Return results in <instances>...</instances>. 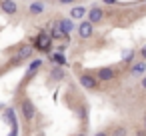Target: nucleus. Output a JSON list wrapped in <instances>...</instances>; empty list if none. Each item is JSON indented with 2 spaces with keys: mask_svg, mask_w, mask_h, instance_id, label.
<instances>
[{
  "mask_svg": "<svg viewBox=\"0 0 146 136\" xmlns=\"http://www.w3.org/2000/svg\"><path fill=\"white\" fill-rule=\"evenodd\" d=\"M50 46H52V36L42 30L36 36V40H34V48L36 50H42V52H50Z\"/></svg>",
  "mask_w": 146,
  "mask_h": 136,
  "instance_id": "f257e3e1",
  "label": "nucleus"
},
{
  "mask_svg": "<svg viewBox=\"0 0 146 136\" xmlns=\"http://www.w3.org/2000/svg\"><path fill=\"white\" fill-rule=\"evenodd\" d=\"M20 110H22V116H24V120H26V122H32V120H34V116H36V108H34V104H32L28 98H24V100H22Z\"/></svg>",
  "mask_w": 146,
  "mask_h": 136,
  "instance_id": "f03ea898",
  "label": "nucleus"
},
{
  "mask_svg": "<svg viewBox=\"0 0 146 136\" xmlns=\"http://www.w3.org/2000/svg\"><path fill=\"white\" fill-rule=\"evenodd\" d=\"M78 34H80V38H90L94 34V24L90 20H82L78 24Z\"/></svg>",
  "mask_w": 146,
  "mask_h": 136,
  "instance_id": "7ed1b4c3",
  "label": "nucleus"
},
{
  "mask_svg": "<svg viewBox=\"0 0 146 136\" xmlns=\"http://www.w3.org/2000/svg\"><path fill=\"white\" fill-rule=\"evenodd\" d=\"M78 80H80V84H82L86 90H94V88L98 86V78H94L92 74H86V72H84V74H80V76H78Z\"/></svg>",
  "mask_w": 146,
  "mask_h": 136,
  "instance_id": "20e7f679",
  "label": "nucleus"
},
{
  "mask_svg": "<svg viewBox=\"0 0 146 136\" xmlns=\"http://www.w3.org/2000/svg\"><path fill=\"white\" fill-rule=\"evenodd\" d=\"M32 52H34V46H30V44H22V46H20V50L16 52V56H14V60H16V62H22V60H28V58L32 56Z\"/></svg>",
  "mask_w": 146,
  "mask_h": 136,
  "instance_id": "39448f33",
  "label": "nucleus"
},
{
  "mask_svg": "<svg viewBox=\"0 0 146 136\" xmlns=\"http://www.w3.org/2000/svg\"><path fill=\"white\" fill-rule=\"evenodd\" d=\"M96 78H98V80H102V82H108V80L116 78V70H114L112 66H104V68H100V70H98Z\"/></svg>",
  "mask_w": 146,
  "mask_h": 136,
  "instance_id": "423d86ee",
  "label": "nucleus"
},
{
  "mask_svg": "<svg viewBox=\"0 0 146 136\" xmlns=\"http://www.w3.org/2000/svg\"><path fill=\"white\" fill-rule=\"evenodd\" d=\"M0 10L4 14H16L18 12V4L14 0H0Z\"/></svg>",
  "mask_w": 146,
  "mask_h": 136,
  "instance_id": "0eeeda50",
  "label": "nucleus"
},
{
  "mask_svg": "<svg viewBox=\"0 0 146 136\" xmlns=\"http://www.w3.org/2000/svg\"><path fill=\"white\" fill-rule=\"evenodd\" d=\"M102 18H104V10H102V8L94 6V8H90V10H88V20H90L92 24L102 22Z\"/></svg>",
  "mask_w": 146,
  "mask_h": 136,
  "instance_id": "6e6552de",
  "label": "nucleus"
},
{
  "mask_svg": "<svg viewBox=\"0 0 146 136\" xmlns=\"http://www.w3.org/2000/svg\"><path fill=\"white\" fill-rule=\"evenodd\" d=\"M4 116H6V120H8V122H10V126H12L10 134H18V122H16L14 108H6V110H4Z\"/></svg>",
  "mask_w": 146,
  "mask_h": 136,
  "instance_id": "1a4fd4ad",
  "label": "nucleus"
},
{
  "mask_svg": "<svg viewBox=\"0 0 146 136\" xmlns=\"http://www.w3.org/2000/svg\"><path fill=\"white\" fill-rule=\"evenodd\" d=\"M58 26H60V30H62L66 36H70V32L74 30V22H72V18H60V20H58Z\"/></svg>",
  "mask_w": 146,
  "mask_h": 136,
  "instance_id": "9d476101",
  "label": "nucleus"
},
{
  "mask_svg": "<svg viewBox=\"0 0 146 136\" xmlns=\"http://www.w3.org/2000/svg\"><path fill=\"white\" fill-rule=\"evenodd\" d=\"M84 14H86V8H84V6H74V8L70 10V18H72V20H82Z\"/></svg>",
  "mask_w": 146,
  "mask_h": 136,
  "instance_id": "9b49d317",
  "label": "nucleus"
},
{
  "mask_svg": "<svg viewBox=\"0 0 146 136\" xmlns=\"http://www.w3.org/2000/svg\"><path fill=\"white\" fill-rule=\"evenodd\" d=\"M130 72H132V76H142V74L146 72V62L142 60V62H136V64H132Z\"/></svg>",
  "mask_w": 146,
  "mask_h": 136,
  "instance_id": "f8f14e48",
  "label": "nucleus"
},
{
  "mask_svg": "<svg viewBox=\"0 0 146 136\" xmlns=\"http://www.w3.org/2000/svg\"><path fill=\"white\" fill-rule=\"evenodd\" d=\"M50 60L54 62V64H58V66H66L68 62H66V56L58 50V52H54V54H50Z\"/></svg>",
  "mask_w": 146,
  "mask_h": 136,
  "instance_id": "ddd939ff",
  "label": "nucleus"
},
{
  "mask_svg": "<svg viewBox=\"0 0 146 136\" xmlns=\"http://www.w3.org/2000/svg\"><path fill=\"white\" fill-rule=\"evenodd\" d=\"M28 10H30V14L38 16V14H42V12H44V4H42V2H32V4L28 6Z\"/></svg>",
  "mask_w": 146,
  "mask_h": 136,
  "instance_id": "4468645a",
  "label": "nucleus"
},
{
  "mask_svg": "<svg viewBox=\"0 0 146 136\" xmlns=\"http://www.w3.org/2000/svg\"><path fill=\"white\" fill-rule=\"evenodd\" d=\"M50 36H52V40H58V38H68L62 30H60V26H58V22H54V28L50 30Z\"/></svg>",
  "mask_w": 146,
  "mask_h": 136,
  "instance_id": "2eb2a0df",
  "label": "nucleus"
},
{
  "mask_svg": "<svg viewBox=\"0 0 146 136\" xmlns=\"http://www.w3.org/2000/svg\"><path fill=\"white\" fill-rule=\"evenodd\" d=\"M42 62H44L42 58H36V60H32V62H30V66H28V76H30V74H34V72H36L40 66H42Z\"/></svg>",
  "mask_w": 146,
  "mask_h": 136,
  "instance_id": "dca6fc26",
  "label": "nucleus"
},
{
  "mask_svg": "<svg viewBox=\"0 0 146 136\" xmlns=\"http://www.w3.org/2000/svg\"><path fill=\"white\" fill-rule=\"evenodd\" d=\"M50 76H52L54 80H62V78H64V70H62V68H60V66L56 64V66L52 68V72H50Z\"/></svg>",
  "mask_w": 146,
  "mask_h": 136,
  "instance_id": "f3484780",
  "label": "nucleus"
},
{
  "mask_svg": "<svg viewBox=\"0 0 146 136\" xmlns=\"http://www.w3.org/2000/svg\"><path fill=\"white\" fill-rule=\"evenodd\" d=\"M132 56H134V50H128V52H124V62H130V60H132Z\"/></svg>",
  "mask_w": 146,
  "mask_h": 136,
  "instance_id": "a211bd4d",
  "label": "nucleus"
},
{
  "mask_svg": "<svg viewBox=\"0 0 146 136\" xmlns=\"http://www.w3.org/2000/svg\"><path fill=\"white\" fill-rule=\"evenodd\" d=\"M58 2H60V4H74L76 0H58Z\"/></svg>",
  "mask_w": 146,
  "mask_h": 136,
  "instance_id": "6ab92c4d",
  "label": "nucleus"
},
{
  "mask_svg": "<svg viewBox=\"0 0 146 136\" xmlns=\"http://www.w3.org/2000/svg\"><path fill=\"white\" fill-rule=\"evenodd\" d=\"M140 54H142V58H144V60H146V46H144V48H142V50H140Z\"/></svg>",
  "mask_w": 146,
  "mask_h": 136,
  "instance_id": "aec40b11",
  "label": "nucleus"
},
{
  "mask_svg": "<svg viewBox=\"0 0 146 136\" xmlns=\"http://www.w3.org/2000/svg\"><path fill=\"white\" fill-rule=\"evenodd\" d=\"M142 88H144V90H146V76H144V78H142Z\"/></svg>",
  "mask_w": 146,
  "mask_h": 136,
  "instance_id": "412c9836",
  "label": "nucleus"
},
{
  "mask_svg": "<svg viewBox=\"0 0 146 136\" xmlns=\"http://www.w3.org/2000/svg\"><path fill=\"white\" fill-rule=\"evenodd\" d=\"M106 4H116V0H104Z\"/></svg>",
  "mask_w": 146,
  "mask_h": 136,
  "instance_id": "4be33fe9",
  "label": "nucleus"
},
{
  "mask_svg": "<svg viewBox=\"0 0 146 136\" xmlns=\"http://www.w3.org/2000/svg\"><path fill=\"white\" fill-rule=\"evenodd\" d=\"M144 130H146V116H144Z\"/></svg>",
  "mask_w": 146,
  "mask_h": 136,
  "instance_id": "5701e85b",
  "label": "nucleus"
},
{
  "mask_svg": "<svg viewBox=\"0 0 146 136\" xmlns=\"http://www.w3.org/2000/svg\"><path fill=\"white\" fill-rule=\"evenodd\" d=\"M0 108H4V106H2V104H0Z\"/></svg>",
  "mask_w": 146,
  "mask_h": 136,
  "instance_id": "b1692460",
  "label": "nucleus"
}]
</instances>
